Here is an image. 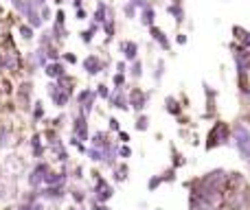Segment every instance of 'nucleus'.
Here are the masks:
<instances>
[{"mask_svg": "<svg viewBox=\"0 0 250 210\" xmlns=\"http://www.w3.org/2000/svg\"><path fill=\"white\" fill-rule=\"evenodd\" d=\"M235 147L244 160H250V129L242 123L235 125Z\"/></svg>", "mask_w": 250, "mask_h": 210, "instance_id": "f257e3e1", "label": "nucleus"}, {"mask_svg": "<svg viewBox=\"0 0 250 210\" xmlns=\"http://www.w3.org/2000/svg\"><path fill=\"white\" fill-rule=\"evenodd\" d=\"M46 92H48V96H51V101H53V105H55V107H66V105H68V101H70V96H73V92L64 90V88H62L57 81L48 83Z\"/></svg>", "mask_w": 250, "mask_h": 210, "instance_id": "f03ea898", "label": "nucleus"}, {"mask_svg": "<svg viewBox=\"0 0 250 210\" xmlns=\"http://www.w3.org/2000/svg\"><path fill=\"white\" fill-rule=\"evenodd\" d=\"M112 195H114L112 186H110L108 182H105L104 177L99 175V173H95V202L105 204L110 197H112Z\"/></svg>", "mask_w": 250, "mask_h": 210, "instance_id": "7ed1b4c3", "label": "nucleus"}, {"mask_svg": "<svg viewBox=\"0 0 250 210\" xmlns=\"http://www.w3.org/2000/svg\"><path fill=\"white\" fill-rule=\"evenodd\" d=\"M51 171L48 169V164L46 162H38L33 169H31V173H29V177H26V182H29V186L31 189H40V186L44 184V175Z\"/></svg>", "mask_w": 250, "mask_h": 210, "instance_id": "20e7f679", "label": "nucleus"}, {"mask_svg": "<svg viewBox=\"0 0 250 210\" xmlns=\"http://www.w3.org/2000/svg\"><path fill=\"white\" fill-rule=\"evenodd\" d=\"M233 57H235V66H237V75L239 77H246L250 70V53L246 48H235Z\"/></svg>", "mask_w": 250, "mask_h": 210, "instance_id": "39448f33", "label": "nucleus"}, {"mask_svg": "<svg viewBox=\"0 0 250 210\" xmlns=\"http://www.w3.org/2000/svg\"><path fill=\"white\" fill-rule=\"evenodd\" d=\"M73 136L79 138L82 142L88 140V116H83L82 112H79L73 120Z\"/></svg>", "mask_w": 250, "mask_h": 210, "instance_id": "423d86ee", "label": "nucleus"}, {"mask_svg": "<svg viewBox=\"0 0 250 210\" xmlns=\"http://www.w3.org/2000/svg\"><path fill=\"white\" fill-rule=\"evenodd\" d=\"M147 101H149V95H147V92H143V90H138V88H134V90L129 92L127 103L132 105L136 112H143V110H145V105H147Z\"/></svg>", "mask_w": 250, "mask_h": 210, "instance_id": "0eeeda50", "label": "nucleus"}, {"mask_svg": "<svg viewBox=\"0 0 250 210\" xmlns=\"http://www.w3.org/2000/svg\"><path fill=\"white\" fill-rule=\"evenodd\" d=\"M66 197L64 186H44L40 191V199H48V202H60Z\"/></svg>", "mask_w": 250, "mask_h": 210, "instance_id": "6e6552de", "label": "nucleus"}, {"mask_svg": "<svg viewBox=\"0 0 250 210\" xmlns=\"http://www.w3.org/2000/svg\"><path fill=\"white\" fill-rule=\"evenodd\" d=\"M82 66H83V70H86V73L90 75V77H95V75H99L101 70L105 68V64H104V61H101L97 55H88L86 59L82 61Z\"/></svg>", "mask_w": 250, "mask_h": 210, "instance_id": "1a4fd4ad", "label": "nucleus"}, {"mask_svg": "<svg viewBox=\"0 0 250 210\" xmlns=\"http://www.w3.org/2000/svg\"><path fill=\"white\" fill-rule=\"evenodd\" d=\"M108 101L112 103V107H117V110H127V107H129L127 96H125L123 88H114V92H110Z\"/></svg>", "mask_w": 250, "mask_h": 210, "instance_id": "9d476101", "label": "nucleus"}, {"mask_svg": "<svg viewBox=\"0 0 250 210\" xmlns=\"http://www.w3.org/2000/svg\"><path fill=\"white\" fill-rule=\"evenodd\" d=\"M44 73H46V77H51L53 81H55V79H60V77H64V75H66V66L62 64L60 59H57V61H48V64L44 66Z\"/></svg>", "mask_w": 250, "mask_h": 210, "instance_id": "9b49d317", "label": "nucleus"}, {"mask_svg": "<svg viewBox=\"0 0 250 210\" xmlns=\"http://www.w3.org/2000/svg\"><path fill=\"white\" fill-rule=\"evenodd\" d=\"M66 180H68V173L62 171V173H55V171H48L44 175V186H64Z\"/></svg>", "mask_w": 250, "mask_h": 210, "instance_id": "f8f14e48", "label": "nucleus"}, {"mask_svg": "<svg viewBox=\"0 0 250 210\" xmlns=\"http://www.w3.org/2000/svg\"><path fill=\"white\" fill-rule=\"evenodd\" d=\"M108 18H112V9L108 7L105 2H97V9H95V16H92V20H95V24H104Z\"/></svg>", "mask_w": 250, "mask_h": 210, "instance_id": "ddd939ff", "label": "nucleus"}, {"mask_svg": "<svg viewBox=\"0 0 250 210\" xmlns=\"http://www.w3.org/2000/svg\"><path fill=\"white\" fill-rule=\"evenodd\" d=\"M121 53H123V57L127 61H134L138 57V44L136 42H132V39H125V42H121Z\"/></svg>", "mask_w": 250, "mask_h": 210, "instance_id": "4468645a", "label": "nucleus"}, {"mask_svg": "<svg viewBox=\"0 0 250 210\" xmlns=\"http://www.w3.org/2000/svg\"><path fill=\"white\" fill-rule=\"evenodd\" d=\"M29 61L35 66V68H44V66L48 64V57H46V53H44V48H35V51H31Z\"/></svg>", "mask_w": 250, "mask_h": 210, "instance_id": "2eb2a0df", "label": "nucleus"}, {"mask_svg": "<svg viewBox=\"0 0 250 210\" xmlns=\"http://www.w3.org/2000/svg\"><path fill=\"white\" fill-rule=\"evenodd\" d=\"M18 99H20V103H22V107H29V103H31V81H24L20 88H18Z\"/></svg>", "mask_w": 250, "mask_h": 210, "instance_id": "dca6fc26", "label": "nucleus"}, {"mask_svg": "<svg viewBox=\"0 0 250 210\" xmlns=\"http://www.w3.org/2000/svg\"><path fill=\"white\" fill-rule=\"evenodd\" d=\"M149 33H151V38H154V42L160 44V48H163V51H169V48H171V44H169L167 35H165L160 29H156V26H149Z\"/></svg>", "mask_w": 250, "mask_h": 210, "instance_id": "f3484780", "label": "nucleus"}, {"mask_svg": "<svg viewBox=\"0 0 250 210\" xmlns=\"http://www.w3.org/2000/svg\"><path fill=\"white\" fill-rule=\"evenodd\" d=\"M31 153H33V158H42L44 155V145H42V138H40V134H35L33 138H31Z\"/></svg>", "mask_w": 250, "mask_h": 210, "instance_id": "a211bd4d", "label": "nucleus"}, {"mask_svg": "<svg viewBox=\"0 0 250 210\" xmlns=\"http://www.w3.org/2000/svg\"><path fill=\"white\" fill-rule=\"evenodd\" d=\"M167 11L171 13L173 18H176L178 24H180L182 20H185V11H182V2H180V0H173L171 4H167Z\"/></svg>", "mask_w": 250, "mask_h": 210, "instance_id": "6ab92c4d", "label": "nucleus"}, {"mask_svg": "<svg viewBox=\"0 0 250 210\" xmlns=\"http://www.w3.org/2000/svg\"><path fill=\"white\" fill-rule=\"evenodd\" d=\"M154 18H156L154 7L145 4V7H143V11H141V24L143 26H154Z\"/></svg>", "mask_w": 250, "mask_h": 210, "instance_id": "aec40b11", "label": "nucleus"}, {"mask_svg": "<svg viewBox=\"0 0 250 210\" xmlns=\"http://www.w3.org/2000/svg\"><path fill=\"white\" fill-rule=\"evenodd\" d=\"M233 33H235V38H237L239 42L244 44V46L250 48V33H248L246 29H242V26H235V29H233Z\"/></svg>", "mask_w": 250, "mask_h": 210, "instance_id": "412c9836", "label": "nucleus"}, {"mask_svg": "<svg viewBox=\"0 0 250 210\" xmlns=\"http://www.w3.org/2000/svg\"><path fill=\"white\" fill-rule=\"evenodd\" d=\"M99 29H101V26L92 22L90 29H86V31H82V33H79V35H82V42H83V44H90V42H92V38H95V33H97Z\"/></svg>", "mask_w": 250, "mask_h": 210, "instance_id": "4be33fe9", "label": "nucleus"}, {"mask_svg": "<svg viewBox=\"0 0 250 210\" xmlns=\"http://www.w3.org/2000/svg\"><path fill=\"white\" fill-rule=\"evenodd\" d=\"M18 33H20V38L26 39V42H31V39L35 38V29L33 26H29V24H20L18 26Z\"/></svg>", "mask_w": 250, "mask_h": 210, "instance_id": "5701e85b", "label": "nucleus"}, {"mask_svg": "<svg viewBox=\"0 0 250 210\" xmlns=\"http://www.w3.org/2000/svg\"><path fill=\"white\" fill-rule=\"evenodd\" d=\"M11 147V129L9 127H0V149Z\"/></svg>", "mask_w": 250, "mask_h": 210, "instance_id": "b1692460", "label": "nucleus"}, {"mask_svg": "<svg viewBox=\"0 0 250 210\" xmlns=\"http://www.w3.org/2000/svg\"><path fill=\"white\" fill-rule=\"evenodd\" d=\"M108 136H105L104 132H97L95 136H92V147H97V149H104L105 145H108Z\"/></svg>", "mask_w": 250, "mask_h": 210, "instance_id": "393cba45", "label": "nucleus"}, {"mask_svg": "<svg viewBox=\"0 0 250 210\" xmlns=\"http://www.w3.org/2000/svg\"><path fill=\"white\" fill-rule=\"evenodd\" d=\"M86 155L92 160V162H101V160H104V151L97 149V147H90V149H86Z\"/></svg>", "mask_w": 250, "mask_h": 210, "instance_id": "a878e982", "label": "nucleus"}, {"mask_svg": "<svg viewBox=\"0 0 250 210\" xmlns=\"http://www.w3.org/2000/svg\"><path fill=\"white\" fill-rule=\"evenodd\" d=\"M191 210H211V204H207V202H202L200 197H191Z\"/></svg>", "mask_w": 250, "mask_h": 210, "instance_id": "bb28decb", "label": "nucleus"}, {"mask_svg": "<svg viewBox=\"0 0 250 210\" xmlns=\"http://www.w3.org/2000/svg\"><path fill=\"white\" fill-rule=\"evenodd\" d=\"M165 107H167V112H169V114H173V116L180 114V105H178V101H176V99H171V96H169V99L165 101Z\"/></svg>", "mask_w": 250, "mask_h": 210, "instance_id": "cd10ccee", "label": "nucleus"}, {"mask_svg": "<svg viewBox=\"0 0 250 210\" xmlns=\"http://www.w3.org/2000/svg\"><path fill=\"white\" fill-rule=\"evenodd\" d=\"M129 75H132L134 79H141L143 77V64L138 59L132 61V68H129Z\"/></svg>", "mask_w": 250, "mask_h": 210, "instance_id": "c85d7f7f", "label": "nucleus"}, {"mask_svg": "<svg viewBox=\"0 0 250 210\" xmlns=\"http://www.w3.org/2000/svg\"><path fill=\"white\" fill-rule=\"evenodd\" d=\"M18 210H44V204L40 202H33V204H29V202H22L20 206H18Z\"/></svg>", "mask_w": 250, "mask_h": 210, "instance_id": "c756f323", "label": "nucleus"}, {"mask_svg": "<svg viewBox=\"0 0 250 210\" xmlns=\"http://www.w3.org/2000/svg\"><path fill=\"white\" fill-rule=\"evenodd\" d=\"M44 118V105L42 101H35V107H33V120H42Z\"/></svg>", "mask_w": 250, "mask_h": 210, "instance_id": "7c9ffc66", "label": "nucleus"}, {"mask_svg": "<svg viewBox=\"0 0 250 210\" xmlns=\"http://www.w3.org/2000/svg\"><path fill=\"white\" fill-rule=\"evenodd\" d=\"M125 177H127V167H119V169H114V180L117 182H125Z\"/></svg>", "mask_w": 250, "mask_h": 210, "instance_id": "2f4dec72", "label": "nucleus"}, {"mask_svg": "<svg viewBox=\"0 0 250 210\" xmlns=\"http://www.w3.org/2000/svg\"><path fill=\"white\" fill-rule=\"evenodd\" d=\"M123 11H125V16H127V18H129V20H134V18H136V7H134V4H132V2H125Z\"/></svg>", "mask_w": 250, "mask_h": 210, "instance_id": "473e14b6", "label": "nucleus"}, {"mask_svg": "<svg viewBox=\"0 0 250 210\" xmlns=\"http://www.w3.org/2000/svg\"><path fill=\"white\" fill-rule=\"evenodd\" d=\"M95 95H97V96H101V99H108V96H110V90H108V86H105V83H101V86H97Z\"/></svg>", "mask_w": 250, "mask_h": 210, "instance_id": "72a5a7b5", "label": "nucleus"}, {"mask_svg": "<svg viewBox=\"0 0 250 210\" xmlns=\"http://www.w3.org/2000/svg\"><path fill=\"white\" fill-rule=\"evenodd\" d=\"M70 193H73V199H75L77 204H83V202H86V195H83L82 189H73Z\"/></svg>", "mask_w": 250, "mask_h": 210, "instance_id": "f704fd0d", "label": "nucleus"}, {"mask_svg": "<svg viewBox=\"0 0 250 210\" xmlns=\"http://www.w3.org/2000/svg\"><path fill=\"white\" fill-rule=\"evenodd\" d=\"M147 125H149V118H147V116H138V120H136V129H138V132H145Z\"/></svg>", "mask_w": 250, "mask_h": 210, "instance_id": "c9c22d12", "label": "nucleus"}, {"mask_svg": "<svg viewBox=\"0 0 250 210\" xmlns=\"http://www.w3.org/2000/svg\"><path fill=\"white\" fill-rule=\"evenodd\" d=\"M112 81H114V88H123L125 86V73H117Z\"/></svg>", "mask_w": 250, "mask_h": 210, "instance_id": "e433bc0d", "label": "nucleus"}, {"mask_svg": "<svg viewBox=\"0 0 250 210\" xmlns=\"http://www.w3.org/2000/svg\"><path fill=\"white\" fill-rule=\"evenodd\" d=\"M40 18H42V22H46V20H51V9L44 4L42 9H40Z\"/></svg>", "mask_w": 250, "mask_h": 210, "instance_id": "4c0bfd02", "label": "nucleus"}, {"mask_svg": "<svg viewBox=\"0 0 250 210\" xmlns=\"http://www.w3.org/2000/svg\"><path fill=\"white\" fill-rule=\"evenodd\" d=\"M160 182H163L160 177H151V180L147 182V189H149V191H156V189L160 186Z\"/></svg>", "mask_w": 250, "mask_h": 210, "instance_id": "58836bf2", "label": "nucleus"}, {"mask_svg": "<svg viewBox=\"0 0 250 210\" xmlns=\"http://www.w3.org/2000/svg\"><path fill=\"white\" fill-rule=\"evenodd\" d=\"M117 153L121 155V158H129V155H132V149H129L127 145H123L121 149H117Z\"/></svg>", "mask_w": 250, "mask_h": 210, "instance_id": "ea45409f", "label": "nucleus"}, {"mask_svg": "<svg viewBox=\"0 0 250 210\" xmlns=\"http://www.w3.org/2000/svg\"><path fill=\"white\" fill-rule=\"evenodd\" d=\"M163 70H165V61H158V66H156V73H154L156 81H158V79L163 77Z\"/></svg>", "mask_w": 250, "mask_h": 210, "instance_id": "a19ab883", "label": "nucleus"}, {"mask_svg": "<svg viewBox=\"0 0 250 210\" xmlns=\"http://www.w3.org/2000/svg\"><path fill=\"white\" fill-rule=\"evenodd\" d=\"M62 57H64V61H66V64H77V57H75L73 53H64V55H62Z\"/></svg>", "mask_w": 250, "mask_h": 210, "instance_id": "79ce46f5", "label": "nucleus"}, {"mask_svg": "<svg viewBox=\"0 0 250 210\" xmlns=\"http://www.w3.org/2000/svg\"><path fill=\"white\" fill-rule=\"evenodd\" d=\"M55 22H57V24H64V22H66V13L62 11V9L55 13Z\"/></svg>", "mask_w": 250, "mask_h": 210, "instance_id": "37998d69", "label": "nucleus"}, {"mask_svg": "<svg viewBox=\"0 0 250 210\" xmlns=\"http://www.w3.org/2000/svg\"><path fill=\"white\" fill-rule=\"evenodd\" d=\"M108 123H110V129H112V132H119V129H121V125H119L117 118H110Z\"/></svg>", "mask_w": 250, "mask_h": 210, "instance_id": "c03bdc74", "label": "nucleus"}, {"mask_svg": "<svg viewBox=\"0 0 250 210\" xmlns=\"http://www.w3.org/2000/svg\"><path fill=\"white\" fill-rule=\"evenodd\" d=\"M119 140H121L123 145H127V142H129V136H127L125 132H121V129H119Z\"/></svg>", "mask_w": 250, "mask_h": 210, "instance_id": "a18cd8bd", "label": "nucleus"}, {"mask_svg": "<svg viewBox=\"0 0 250 210\" xmlns=\"http://www.w3.org/2000/svg\"><path fill=\"white\" fill-rule=\"evenodd\" d=\"M31 4H33L35 9H42L44 4H46V0H31Z\"/></svg>", "mask_w": 250, "mask_h": 210, "instance_id": "49530a36", "label": "nucleus"}, {"mask_svg": "<svg viewBox=\"0 0 250 210\" xmlns=\"http://www.w3.org/2000/svg\"><path fill=\"white\" fill-rule=\"evenodd\" d=\"M129 2H132V4H134V7H136V9H138V7H141V9H143V7H145V4H147V2H145V0H129Z\"/></svg>", "mask_w": 250, "mask_h": 210, "instance_id": "de8ad7c7", "label": "nucleus"}, {"mask_svg": "<svg viewBox=\"0 0 250 210\" xmlns=\"http://www.w3.org/2000/svg\"><path fill=\"white\" fill-rule=\"evenodd\" d=\"M125 68H127V66H125V61H119V64H117V73H125Z\"/></svg>", "mask_w": 250, "mask_h": 210, "instance_id": "09e8293b", "label": "nucleus"}, {"mask_svg": "<svg viewBox=\"0 0 250 210\" xmlns=\"http://www.w3.org/2000/svg\"><path fill=\"white\" fill-rule=\"evenodd\" d=\"M77 20H86V11L83 9H77Z\"/></svg>", "mask_w": 250, "mask_h": 210, "instance_id": "8fccbe9b", "label": "nucleus"}, {"mask_svg": "<svg viewBox=\"0 0 250 210\" xmlns=\"http://www.w3.org/2000/svg\"><path fill=\"white\" fill-rule=\"evenodd\" d=\"M82 4H83V0H73V7L75 9H82Z\"/></svg>", "mask_w": 250, "mask_h": 210, "instance_id": "3c124183", "label": "nucleus"}, {"mask_svg": "<svg viewBox=\"0 0 250 210\" xmlns=\"http://www.w3.org/2000/svg\"><path fill=\"white\" fill-rule=\"evenodd\" d=\"M178 44H187V35H178Z\"/></svg>", "mask_w": 250, "mask_h": 210, "instance_id": "603ef678", "label": "nucleus"}, {"mask_svg": "<svg viewBox=\"0 0 250 210\" xmlns=\"http://www.w3.org/2000/svg\"><path fill=\"white\" fill-rule=\"evenodd\" d=\"M68 210H83V208H68Z\"/></svg>", "mask_w": 250, "mask_h": 210, "instance_id": "864d4df0", "label": "nucleus"}, {"mask_svg": "<svg viewBox=\"0 0 250 210\" xmlns=\"http://www.w3.org/2000/svg\"><path fill=\"white\" fill-rule=\"evenodd\" d=\"M62 2H64V0H62Z\"/></svg>", "mask_w": 250, "mask_h": 210, "instance_id": "5fc2aeb1", "label": "nucleus"}]
</instances>
